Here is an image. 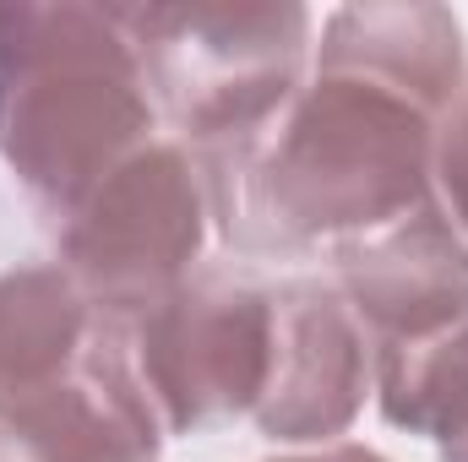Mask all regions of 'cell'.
Segmentation results:
<instances>
[{
	"instance_id": "1",
	"label": "cell",
	"mask_w": 468,
	"mask_h": 462,
	"mask_svg": "<svg viewBox=\"0 0 468 462\" xmlns=\"http://www.w3.org/2000/svg\"><path fill=\"white\" fill-rule=\"evenodd\" d=\"M191 158L213 229L245 261L333 256L431 202V115L354 77L311 71L261 131Z\"/></svg>"
},
{
	"instance_id": "2",
	"label": "cell",
	"mask_w": 468,
	"mask_h": 462,
	"mask_svg": "<svg viewBox=\"0 0 468 462\" xmlns=\"http://www.w3.org/2000/svg\"><path fill=\"white\" fill-rule=\"evenodd\" d=\"M147 142L158 110L115 5H0V158L49 224Z\"/></svg>"
},
{
	"instance_id": "3",
	"label": "cell",
	"mask_w": 468,
	"mask_h": 462,
	"mask_svg": "<svg viewBox=\"0 0 468 462\" xmlns=\"http://www.w3.org/2000/svg\"><path fill=\"white\" fill-rule=\"evenodd\" d=\"M158 120L186 152L261 131L311 77V11L278 5H115Z\"/></svg>"
},
{
	"instance_id": "4",
	"label": "cell",
	"mask_w": 468,
	"mask_h": 462,
	"mask_svg": "<svg viewBox=\"0 0 468 462\" xmlns=\"http://www.w3.org/2000/svg\"><path fill=\"white\" fill-rule=\"evenodd\" d=\"M207 229L202 169L169 136L136 147L66 218H55L60 267L115 327L158 310L197 272Z\"/></svg>"
},
{
	"instance_id": "5",
	"label": "cell",
	"mask_w": 468,
	"mask_h": 462,
	"mask_svg": "<svg viewBox=\"0 0 468 462\" xmlns=\"http://www.w3.org/2000/svg\"><path fill=\"white\" fill-rule=\"evenodd\" d=\"M120 332L164 436H207L250 419L267 386L272 294L239 272L197 267L158 310Z\"/></svg>"
},
{
	"instance_id": "6",
	"label": "cell",
	"mask_w": 468,
	"mask_h": 462,
	"mask_svg": "<svg viewBox=\"0 0 468 462\" xmlns=\"http://www.w3.org/2000/svg\"><path fill=\"white\" fill-rule=\"evenodd\" d=\"M267 386L250 408L278 446H333L370 397V338L333 283H272Z\"/></svg>"
},
{
	"instance_id": "7",
	"label": "cell",
	"mask_w": 468,
	"mask_h": 462,
	"mask_svg": "<svg viewBox=\"0 0 468 462\" xmlns=\"http://www.w3.org/2000/svg\"><path fill=\"white\" fill-rule=\"evenodd\" d=\"M158 452L164 425L115 321H99V338L60 381L0 397V462H158Z\"/></svg>"
},
{
	"instance_id": "8",
	"label": "cell",
	"mask_w": 468,
	"mask_h": 462,
	"mask_svg": "<svg viewBox=\"0 0 468 462\" xmlns=\"http://www.w3.org/2000/svg\"><path fill=\"white\" fill-rule=\"evenodd\" d=\"M327 261L333 289L365 327L370 348L436 332L468 310V239L431 202L333 250Z\"/></svg>"
},
{
	"instance_id": "9",
	"label": "cell",
	"mask_w": 468,
	"mask_h": 462,
	"mask_svg": "<svg viewBox=\"0 0 468 462\" xmlns=\"http://www.w3.org/2000/svg\"><path fill=\"white\" fill-rule=\"evenodd\" d=\"M311 71L322 77H354L370 82L420 115L436 120V110L458 93L468 77L463 22L452 5L431 0H398V5H338L322 22V44Z\"/></svg>"
},
{
	"instance_id": "10",
	"label": "cell",
	"mask_w": 468,
	"mask_h": 462,
	"mask_svg": "<svg viewBox=\"0 0 468 462\" xmlns=\"http://www.w3.org/2000/svg\"><path fill=\"white\" fill-rule=\"evenodd\" d=\"M99 310L60 261L0 272V397L33 392L77 370L99 338Z\"/></svg>"
},
{
	"instance_id": "11",
	"label": "cell",
	"mask_w": 468,
	"mask_h": 462,
	"mask_svg": "<svg viewBox=\"0 0 468 462\" xmlns=\"http://www.w3.org/2000/svg\"><path fill=\"white\" fill-rule=\"evenodd\" d=\"M370 397L387 425L425 441L468 436V310L458 321L370 348Z\"/></svg>"
},
{
	"instance_id": "12",
	"label": "cell",
	"mask_w": 468,
	"mask_h": 462,
	"mask_svg": "<svg viewBox=\"0 0 468 462\" xmlns=\"http://www.w3.org/2000/svg\"><path fill=\"white\" fill-rule=\"evenodd\" d=\"M425 185H431V207L468 239V77L431 120Z\"/></svg>"
},
{
	"instance_id": "13",
	"label": "cell",
	"mask_w": 468,
	"mask_h": 462,
	"mask_svg": "<svg viewBox=\"0 0 468 462\" xmlns=\"http://www.w3.org/2000/svg\"><path fill=\"white\" fill-rule=\"evenodd\" d=\"M272 462H387V457H381V452H370V446H354V441H333V446L289 452V457H272Z\"/></svg>"
},
{
	"instance_id": "14",
	"label": "cell",
	"mask_w": 468,
	"mask_h": 462,
	"mask_svg": "<svg viewBox=\"0 0 468 462\" xmlns=\"http://www.w3.org/2000/svg\"><path fill=\"white\" fill-rule=\"evenodd\" d=\"M441 462H468V436L452 441V446H441Z\"/></svg>"
}]
</instances>
